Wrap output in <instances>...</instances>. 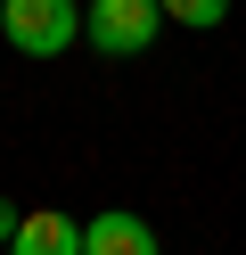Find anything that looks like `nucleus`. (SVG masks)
Masks as SVG:
<instances>
[{"label":"nucleus","mask_w":246,"mask_h":255,"mask_svg":"<svg viewBox=\"0 0 246 255\" xmlns=\"http://www.w3.org/2000/svg\"><path fill=\"white\" fill-rule=\"evenodd\" d=\"M0 41L25 58H58L82 41V8L74 0H0Z\"/></svg>","instance_id":"1"},{"label":"nucleus","mask_w":246,"mask_h":255,"mask_svg":"<svg viewBox=\"0 0 246 255\" xmlns=\"http://www.w3.org/2000/svg\"><path fill=\"white\" fill-rule=\"evenodd\" d=\"M156 25H164L156 0H90V8H82V41H90L98 58H140L148 41H156Z\"/></svg>","instance_id":"2"},{"label":"nucleus","mask_w":246,"mask_h":255,"mask_svg":"<svg viewBox=\"0 0 246 255\" xmlns=\"http://www.w3.org/2000/svg\"><path fill=\"white\" fill-rule=\"evenodd\" d=\"M82 255H164V247H156V231H148V214L107 206V214L82 222Z\"/></svg>","instance_id":"3"},{"label":"nucleus","mask_w":246,"mask_h":255,"mask_svg":"<svg viewBox=\"0 0 246 255\" xmlns=\"http://www.w3.org/2000/svg\"><path fill=\"white\" fill-rule=\"evenodd\" d=\"M8 255H82V222H74V214H58V206H41V214L16 222Z\"/></svg>","instance_id":"4"},{"label":"nucleus","mask_w":246,"mask_h":255,"mask_svg":"<svg viewBox=\"0 0 246 255\" xmlns=\"http://www.w3.org/2000/svg\"><path fill=\"white\" fill-rule=\"evenodd\" d=\"M172 25H189V33H213V25L230 17V0H156Z\"/></svg>","instance_id":"5"},{"label":"nucleus","mask_w":246,"mask_h":255,"mask_svg":"<svg viewBox=\"0 0 246 255\" xmlns=\"http://www.w3.org/2000/svg\"><path fill=\"white\" fill-rule=\"evenodd\" d=\"M16 222H25V214H16V206L0 198V247H8V239H16Z\"/></svg>","instance_id":"6"},{"label":"nucleus","mask_w":246,"mask_h":255,"mask_svg":"<svg viewBox=\"0 0 246 255\" xmlns=\"http://www.w3.org/2000/svg\"><path fill=\"white\" fill-rule=\"evenodd\" d=\"M0 255H8V247H0Z\"/></svg>","instance_id":"7"}]
</instances>
